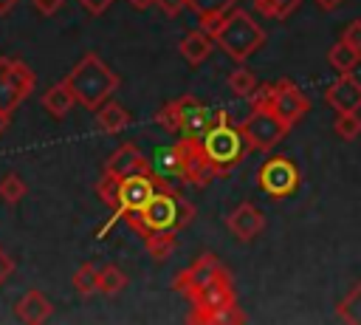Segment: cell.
<instances>
[{
    "instance_id": "cell-1",
    "label": "cell",
    "mask_w": 361,
    "mask_h": 325,
    "mask_svg": "<svg viewBox=\"0 0 361 325\" xmlns=\"http://www.w3.org/2000/svg\"><path fill=\"white\" fill-rule=\"evenodd\" d=\"M124 220L144 237L149 232H158V229H186L192 220H195V203L186 201L183 195L178 192H169V189H155V195L138 209V212H130L124 215Z\"/></svg>"
},
{
    "instance_id": "cell-2",
    "label": "cell",
    "mask_w": 361,
    "mask_h": 325,
    "mask_svg": "<svg viewBox=\"0 0 361 325\" xmlns=\"http://www.w3.org/2000/svg\"><path fill=\"white\" fill-rule=\"evenodd\" d=\"M214 40V45H220V51L226 57H231L234 62H245L254 51H259L265 45V31L262 25L243 8H228L217 23H212L206 28Z\"/></svg>"
},
{
    "instance_id": "cell-3",
    "label": "cell",
    "mask_w": 361,
    "mask_h": 325,
    "mask_svg": "<svg viewBox=\"0 0 361 325\" xmlns=\"http://www.w3.org/2000/svg\"><path fill=\"white\" fill-rule=\"evenodd\" d=\"M71 93L76 96V102L87 110H96L99 105H104L116 88H118V76L104 65V59L99 54H85L73 68L71 73L65 76Z\"/></svg>"
},
{
    "instance_id": "cell-4",
    "label": "cell",
    "mask_w": 361,
    "mask_h": 325,
    "mask_svg": "<svg viewBox=\"0 0 361 325\" xmlns=\"http://www.w3.org/2000/svg\"><path fill=\"white\" fill-rule=\"evenodd\" d=\"M220 110L206 107L197 96H178L172 102H166L158 113L155 122L166 130V133H183V136H203L214 122H217Z\"/></svg>"
},
{
    "instance_id": "cell-5",
    "label": "cell",
    "mask_w": 361,
    "mask_h": 325,
    "mask_svg": "<svg viewBox=\"0 0 361 325\" xmlns=\"http://www.w3.org/2000/svg\"><path fill=\"white\" fill-rule=\"evenodd\" d=\"M200 144H203V153L209 155V161L214 164V170L220 175H226L234 164H240V158L245 153L243 130L228 124V113L226 110H220L217 122L200 136Z\"/></svg>"
},
{
    "instance_id": "cell-6",
    "label": "cell",
    "mask_w": 361,
    "mask_h": 325,
    "mask_svg": "<svg viewBox=\"0 0 361 325\" xmlns=\"http://www.w3.org/2000/svg\"><path fill=\"white\" fill-rule=\"evenodd\" d=\"M37 85L34 71L14 57H0V110L11 113Z\"/></svg>"
},
{
    "instance_id": "cell-7",
    "label": "cell",
    "mask_w": 361,
    "mask_h": 325,
    "mask_svg": "<svg viewBox=\"0 0 361 325\" xmlns=\"http://www.w3.org/2000/svg\"><path fill=\"white\" fill-rule=\"evenodd\" d=\"M240 130H243L245 147L265 153V150L276 147V144L282 141V136H285L290 127H288V124H285L274 110L262 107V110H251V116L240 124Z\"/></svg>"
},
{
    "instance_id": "cell-8",
    "label": "cell",
    "mask_w": 361,
    "mask_h": 325,
    "mask_svg": "<svg viewBox=\"0 0 361 325\" xmlns=\"http://www.w3.org/2000/svg\"><path fill=\"white\" fill-rule=\"evenodd\" d=\"M257 184L268 198H288L299 189V167L285 155H271L259 164Z\"/></svg>"
},
{
    "instance_id": "cell-9",
    "label": "cell",
    "mask_w": 361,
    "mask_h": 325,
    "mask_svg": "<svg viewBox=\"0 0 361 325\" xmlns=\"http://www.w3.org/2000/svg\"><path fill=\"white\" fill-rule=\"evenodd\" d=\"M192 305H195V311H192V322H197L203 314H209V311H217V308H228V305H237V297H234V285H231V274H228V268L223 266L209 283H203L192 297Z\"/></svg>"
},
{
    "instance_id": "cell-10",
    "label": "cell",
    "mask_w": 361,
    "mask_h": 325,
    "mask_svg": "<svg viewBox=\"0 0 361 325\" xmlns=\"http://www.w3.org/2000/svg\"><path fill=\"white\" fill-rule=\"evenodd\" d=\"M158 189V181L152 178V172H133L118 178V206L113 209V215L124 218L130 212H138Z\"/></svg>"
},
{
    "instance_id": "cell-11",
    "label": "cell",
    "mask_w": 361,
    "mask_h": 325,
    "mask_svg": "<svg viewBox=\"0 0 361 325\" xmlns=\"http://www.w3.org/2000/svg\"><path fill=\"white\" fill-rule=\"evenodd\" d=\"M268 110H274L288 127H293L310 110V99L290 79H276L274 82V99H271Z\"/></svg>"
},
{
    "instance_id": "cell-12",
    "label": "cell",
    "mask_w": 361,
    "mask_h": 325,
    "mask_svg": "<svg viewBox=\"0 0 361 325\" xmlns=\"http://www.w3.org/2000/svg\"><path fill=\"white\" fill-rule=\"evenodd\" d=\"M152 178L158 181L161 189L178 192V184H183V147H180V138L175 144L155 147V155H152Z\"/></svg>"
},
{
    "instance_id": "cell-13",
    "label": "cell",
    "mask_w": 361,
    "mask_h": 325,
    "mask_svg": "<svg viewBox=\"0 0 361 325\" xmlns=\"http://www.w3.org/2000/svg\"><path fill=\"white\" fill-rule=\"evenodd\" d=\"M180 147H183V184L206 187L212 184L214 175H220L209 161V155L203 153L200 136H180Z\"/></svg>"
},
{
    "instance_id": "cell-14",
    "label": "cell",
    "mask_w": 361,
    "mask_h": 325,
    "mask_svg": "<svg viewBox=\"0 0 361 325\" xmlns=\"http://www.w3.org/2000/svg\"><path fill=\"white\" fill-rule=\"evenodd\" d=\"M133 172H152V164L147 161V155L141 153V147L135 141H124L121 147L113 150V155L104 164V175L113 178H124Z\"/></svg>"
},
{
    "instance_id": "cell-15",
    "label": "cell",
    "mask_w": 361,
    "mask_h": 325,
    "mask_svg": "<svg viewBox=\"0 0 361 325\" xmlns=\"http://www.w3.org/2000/svg\"><path fill=\"white\" fill-rule=\"evenodd\" d=\"M220 268H223V263L217 260V254L206 252V254H200L189 268H183V271L175 277L172 288H175V291H180V294H186V297H192V294H195L203 283H209Z\"/></svg>"
},
{
    "instance_id": "cell-16",
    "label": "cell",
    "mask_w": 361,
    "mask_h": 325,
    "mask_svg": "<svg viewBox=\"0 0 361 325\" xmlns=\"http://www.w3.org/2000/svg\"><path fill=\"white\" fill-rule=\"evenodd\" d=\"M324 102L333 110H361V82L353 73H338L324 90Z\"/></svg>"
},
{
    "instance_id": "cell-17",
    "label": "cell",
    "mask_w": 361,
    "mask_h": 325,
    "mask_svg": "<svg viewBox=\"0 0 361 325\" xmlns=\"http://www.w3.org/2000/svg\"><path fill=\"white\" fill-rule=\"evenodd\" d=\"M226 226H228L240 240H254V237L265 229V215H262L251 201H243L240 206L231 209V215L226 218Z\"/></svg>"
},
{
    "instance_id": "cell-18",
    "label": "cell",
    "mask_w": 361,
    "mask_h": 325,
    "mask_svg": "<svg viewBox=\"0 0 361 325\" xmlns=\"http://www.w3.org/2000/svg\"><path fill=\"white\" fill-rule=\"evenodd\" d=\"M14 311H17V317H20L23 322L39 325V322H45V319L54 314V305H51V300H48L42 291L31 288V291H25V294L17 300Z\"/></svg>"
},
{
    "instance_id": "cell-19",
    "label": "cell",
    "mask_w": 361,
    "mask_h": 325,
    "mask_svg": "<svg viewBox=\"0 0 361 325\" xmlns=\"http://www.w3.org/2000/svg\"><path fill=\"white\" fill-rule=\"evenodd\" d=\"M212 48H214V40H212V34H209L206 28H195V31H189V34L180 40V45H178L180 57H183L189 65H200V62H206L209 54H212Z\"/></svg>"
},
{
    "instance_id": "cell-20",
    "label": "cell",
    "mask_w": 361,
    "mask_h": 325,
    "mask_svg": "<svg viewBox=\"0 0 361 325\" xmlns=\"http://www.w3.org/2000/svg\"><path fill=\"white\" fill-rule=\"evenodd\" d=\"M73 105H76V96L71 93V88H68V82H65V79H62V82H56V85H51V88L42 93V107H45L54 119L68 116Z\"/></svg>"
},
{
    "instance_id": "cell-21",
    "label": "cell",
    "mask_w": 361,
    "mask_h": 325,
    "mask_svg": "<svg viewBox=\"0 0 361 325\" xmlns=\"http://www.w3.org/2000/svg\"><path fill=\"white\" fill-rule=\"evenodd\" d=\"M96 124H99L102 133H121L130 124V113L118 102L107 99L104 105L96 107Z\"/></svg>"
},
{
    "instance_id": "cell-22",
    "label": "cell",
    "mask_w": 361,
    "mask_h": 325,
    "mask_svg": "<svg viewBox=\"0 0 361 325\" xmlns=\"http://www.w3.org/2000/svg\"><path fill=\"white\" fill-rule=\"evenodd\" d=\"M178 246V232L175 229H158V232H149L144 235V249L152 260H166Z\"/></svg>"
},
{
    "instance_id": "cell-23",
    "label": "cell",
    "mask_w": 361,
    "mask_h": 325,
    "mask_svg": "<svg viewBox=\"0 0 361 325\" xmlns=\"http://www.w3.org/2000/svg\"><path fill=\"white\" fill-rule=\"evenodd\" d=\"M186 6L195 11V17L200 20V25L209 28V25L217 23L228 8H234V0H186Z\"/></svg>"
},
{
    "instance_id": "cell-24",
    "label": "cell",
    "mask_w": 361,
    "mask_h": 325,
    "mask_svg": "<svg viewBox=\"0 0 361 325\" xmlns=\"http://www.w3.org/2000/svg\"><path fill=\"white\" fill-rule=\"evenodd\" d=\"M327 62H330L338 73H353V68L361 62V51H355L353 45H347L344 40H338V42L327 51Z\"/></svg>"
},
{
    "instance_id": "cell-25",
    "label": "cell",
    "mask_w": 361,
    "mask_h": 325,
    "mask_svg": "<svg viewBox=\"0 0 361 325\" xmlns=\"http://www.w3.org/2000/svg\"><path fill=\"white\" fill-rule=\"evenodd\" d=\"M124 288H127V274H124L118 266L107 263V266L99 268V280H96V291H99V294L113 297V294H118V291H124Z\"/></svg>"
},
{
    "instance_id": "cell-26",
    "label": "cell",
    "mask_w": 361,
    "mask_h": 325,
    "mask_svg": "<svg viewBox=\"0 0 361 325\" xmlns=\"http://www.w3.org/2000/svg\"><path fill=\"white\" fill-rule=\"evenodd\" d=\"M336 317L341 322H350V325H361V280L350 288V294L338 302L336 308Z\"/></svg>"
},
{
    "instance_id": "cell-27",
    "label": "cell",
    "mask_w": 361,
    "mask_h": 325,
    "mask_svg": "<svg viewBox=\"0 0 361 325\" xmlns=\"http://www.w3.org/2000/svg\"><path fill=\"white\" fill-rule=\"evenodd\" d=\"M333 130H336V136L344 138V141L358 138V136H361V116H358V110H336Z\"/></svg>"
},
{
    "instance_id": "cell-28",
    "label": "cell",
    "mask_w": 361,
    "mask_h": 325,
    "mask_svg": "<svg viewBox=\"0 0 361 325\" xmlns=\"http://www.w3.org/2000/svg\"><path fill=\"white\" fill-rule=\"evenodd\" d=\"M302 0H254V8L271 20H285L299 8Z\"/></svg>"
},
{
    "instance_id": "cell-29",
    "label": "cell",
    "mask_w": 361,
    "mask_h": 325,
    "mask_svg": "<svg viewBox=\"0 0 361 325\" xmlns=\"http://www.w3.org/2000/svg\"><path fill=\"white\" fill-rule=\"evenodd\" d=\"M257 85H259L257 76H254L248 68H243V65L228 73V88H231L237 96H243V99H248V96L257 90Z\"/></svg>"
},
{
    "instance_id": "cell-30",
    "label": "cell",
    "mask_w": 361,
    "mask_h": 325,
    "mask_svg": "<svg viewBox=\"0 0 361 325\" xmlns=\"http://www.w3.org/2000/svg\"><path fill=\"white\" fill-rule=\"evenodd\" d=\"M96 280H99V268L93 263H85L73 271V288L82 294V297H90L96 294Z\"/></svg>"
},
{
    "instance_id": "cell-31",
    "label": "cell",
    "mask_w": 361,
    "mask_h": 325,
    "mask_svg": "<svg viewBox=\"0 0 361 325\" xmlns=\"http://www.w3.org/2000/svg\"><path fill=\"white\" fill-rule=\"evenodd\" d=\"M25 192H28V187H25V181H23L17 172H6V175L0 178V198H3L6 203H17Z\"/></svg>"
},
{
    "instance_id": "cell-32",
    "label": "cell",
    "mask_w": 361,
    "mask_h": 325,
    "mask_svg": "<svg viewBox=\"0 0 361 325\" xmlns=\"http://www.w3.org/2000/svg\"><path fill=\"white\" fill-rule=\"evenodd\" d=\"M96 192H99V198L107 203V206H118V178H113V175H102V181L96 184Z\"/></svg>"
},
{
    "instance_id": "cell-33",
    "label": "cell",
    "mask_w": 361,
    "mask_h": 325,
    "mask_svg": "<svg viewBox=\"0 0 361 325\" xmlns=\"http://www.w3.org/2000/svg\"><path fill=\"white\" fill-rule=\"evenodd\" d=\"M197 322H217V325H228V322H243V314L237 311V305H228V308H217V311H209L203 314Z\"/></svg>"
},
{
    "instance_id": "cell-34",
    "label": "cell",
    "mask_w": 361,
    "mask_h": 325,
    "mask_svg": "<svg viewBox=\"0 0 361 325\" xmlns=\"http://www.w3.org/2000/svg\"><path fill=\"white\" fill-rule=\"evenodd\" d=\"M341 40H344L347 45H353L355 51H361V20L347 23V28L341 31Z\"/></svg>"
},
{
    "instance_id": "cell-35",
    "label": "cell",
    "mask_w": 361,
    "mask_h": 325,
    "mask_svg": "<svg viewBox=\"0 0 361 325\" xmlns=\"http://www.w3.org/2000/svg\"><path fill=\"white\" fill-rule=\"evenodd\" d=\"M31 6H34L37 14L51 17V14H56V11L62 8V0H31Z\"/></svg>"
},
{
    "instance_id": "cell-36",
    "label": "cell",
    "mask_w": 361,
    "mask_h": 325,
    "mask_svg": "<svg viewBox=\"0 0 361 325\" xmlns=\"http://www.w3.org/2000/svg\"><path fill=\"white\" fill-rule=\"evenodd\" d=\"M113 3H116V0H79V6H82L87 14H93V17L104 14V11H107Z\"/></svg>"
},
{
    "instance_id": "cell-37",
    "label": "cell",
    "mask_w": 361,
    "mask_h": 325,
    "mask_svg": "<svg viewBox=\"0 0 361 325\" xmlns=\"http://www.w3.org/2000/svg\"><path fill=\"white\" fill-rule=\"evenodd\" d=\"M158 8L166 14V17H178L183 8H189L186 6V0H158Z\"/></svg>"
},
{
    "instance_id": "cell-38",
    "label": "cell",
    "mask_w": 361,
    "mask_h": 325,
    "mask_svg": "<svg viewBox=\"0 0 361 325\" xmlns=\"http://www.w3.org/2000/svg\"><path fill=\"white\" fill-rule=\"evenodd\" d=\"M11 271H14V260H11V257H8V254L0 249V285H3V283L11 277Z\"/></svg>"
},
{
    "instance_id": "cell-39",
    "label": "cell",
    "mask_w": 361,
    "mask_h": 325,
    "mask_svg": "<svg viewBox=\"0 0 361 325\" xmlns=\"http://www.w3.org/2000/svg\"><path fill=\"white\" fill-rule=\"evenodd\" d=\"M313 3H316L322 11H336V8H338L344 0H313Z\"/></svg>"
},
{
    "instance_id": "cell-40",
    "label": "cell",
    "mask_w": 361,
    "mask_h": 325,
    "mask_svg": "<svg viewBox=\"0 0 361 325\" xmlns=\"http://www.w3.org/2000/svg\"><path fill=\"white\" fill-rule=\"evenodd\" d=\"M11 124V113H6V110H0V136L6 133V127Z\"/></svg>"
},
{
    "instance_id": "cell-41",
    "label": "cell",
    "mask_w": 361,
    "mask_h": 325,
    "mask_svg": "<svg viewBox=\"0 0 361 325\" xmlns=\"http://www.w3.org/2000/svg\"><path fill=\"white\" fill-rule=\"evenodd\" d=\"M17 3H20V0H0V17H3V14H8Z\"/></svg>"
},
{
    "instance_id": "cell-42",
    "label": "cell",
    "mask_w": 361,
    "mask_h": 325,
    "mask_svg": "<svg viewBox=\"0 0 361 325\" xmlns=\"http://www.w3.org/2000/svg\"><path fill=\"white\" fill-rule=\"evenodd\" d=\"M130 6H135V8H149V6H155L158 0H127Z\"/></svg>"
}]
</instances>
